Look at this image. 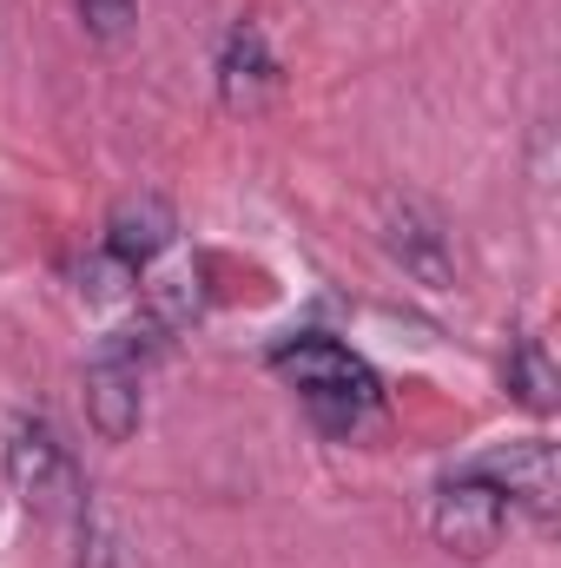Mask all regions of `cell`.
Segmentation results:
<instances>
[{
	"instance_id": "cell-1",
	"label": "cell",
	"mask_w": 561,
	"mask_h": 568,
	"mask_svg": "<svg viewBox=\"0 0 561 568\" xmlns=\"http://www.w3.org/2000/svg\"><path fill=\"white\" fill-rule=\"evenodd\" d=\"M272 371L297 384L304 410L317 417V429H330V436H350V429L384 404L377 371H370L357 351H344L337 337H317V331H304V337L278 344V351H272Z\"/></svg>"
},
{
	"instance_id": "cell-2",
	"label": "cell",
	"mask_w": 561,
	"mask_h": 568,
	"mask_svg": "<svg viewBox=\"0 0 561 568\" xmlns=\"http://www.w3.org/2000/svg\"><path fill=\"white\" fill-rule=\"evenodd\" d=\"M509 529V496L482 476V469H462L436 489V509H429V536L436 549L462 556V562H482Z\"/></svg>"
},
{
	"instance_id": "cell-3",
	"label": "cell",
	"mask_w": 561,
	"mask_h": 568,
	"mask_svg": "<svg viewBox=\"0 0 561 568\" xmlns=\"http://www.w3.org/2000/svg\"><path fill=\"white\" fill-rule=\"evenodd\" d=\"M0 469H7V489H13L27 509H60L67 496H80V469H73L60 429L47 424V417H13Z\"/></svg>"
},
{
	"instance_id": "cell-4",
	"label": "cell",
	"mask_w": 561,
	"mask_h": 568,
	"mask_svg": "<svg viewBox=\"0 0 561 568\" xmlns=\"http://www.w3.org/2000/svg\"><path fill=\"white\" fill-rule=\"evenodd\" d=\"M145 417V364L133 357L126 337H106L93 357H86V424L100 443H126L140 436Z\"/></svg>"
},
{
	"instance_id": "cell-5",
	"label": "cell",
	"mask_w": 561,
	"mask_h": 568,
	"mask_svg": "<svg viewBox=\"0 0 561 568\" xmlns=\"http://www.w3.org/2000/svg\"><path fill=\"white\" fill-rule=\"evenodd\" d=\"M384 245H390V258L404 265V278H417L422 291H449L456 284V252H449V232H442V219L417 205V199H390V212H384Z\"/></svg>"
},
{
	"instance_id": "cell-6",
	"label": "cell",
	"mask_w": 561,
	"mask_h": 568,
	"mask_svg": "<svg viewBox=\"0 0 561 568\" xmlns=\"http://www.w3.org/2000/svg\"><path fill=\"white\" fill-rule=\"evenodd\" d=\"M172 239H178L172 199H165V192H126V199L106 212V245H100V252H113V258L133 265V272H152V265L172 252Z\"/></svg>"
},
{
	"instance_id": "cell-7",
	"label": "cell",
	"mask_w": 561,
	"mask_h": 568,
	"mask_svg": "<svg viewBox=\"0 0 561 568\" xmlns=\"http://www.w3.org/2000/svg\"><path fill=\"white\" fill-rule=\"evenodd\" d=\"M509 503H522L529 516H555V496H561V463H555V443H542V436H522V443H509V449H489L482 463H476Z\"/></svg>"
},
{
	"instance_id": "cell-8",
	"label": "cell",
	"mask_w": 561,
	"mask_h": 568,
	"mask_svg": "<svg viewBox=\"0 0 561 568\" xmlns=\"http://www.w3.org/2000/svg\"><path fill=\"white\" fill-rule=\"evenodd\" d=\"M272 80H278V60H272L265 27H258V20H238V27L225 33V53H218V100H225L232 113H252V106L272 93Z\"/></svg>"
},
{
	"instance_id": "cell-9",
	"label": "cell",
	"mask_w": 561,
	"mask_h": 568,
	"mask_svg": "<svg viewBox=\"0 0 561 568\" xmlns=\"http://www.w3.org/2000/svg\"><path fill=\"white\" fill-rule=\"evenodd\" d=\"M509 397L522 404V410H536V417H549L561 404V377H555V357H549V344L536 337V331H522L516 344H509Z\"/></svg>"
},
{
	"instance_id": "cell-10",
	"label": "cell",
	"mask_w": 561,
	"mask_h": 568,
	"mask_svg": "<svg viewBox=\"0 0 561 568\" xmlns=\"http://www.w3.org/2000/svg\"><path fill=\"white\" fill-rule=\"evenodd\" d=\"M73 568H120V516L106 489H86V483H80V562Z\"/></svg>"
},
{
	"instance_id": "cell-11",
	"label": "cell",
	"mask_w": 561,
	"mask_h": 568,
	"mask_svg": "<svg viewBox=\"0 0 561 568\" xmlns=\"http://www.w3.org/2000/svg\"><path fill=\"white\" fill-rule=\"evenodd\" d=\"M80 7V27L93 33V40H126L133 33V20H140V0H73Z\"/></svg>"
},
{
	"instance_id": "cell-12",
	"label": "cell",
	"mask_w": 561,
	"mask_h": 568,
	"mask_svg": "<svg viewBox=\"0 0 561 568\" xmlns=\"http://www.w3.org/2000/svg\"><path fill=\"white\" fill-rule=\"evenodd\" d=\"M133 284H140V272H133V265H120L113 252H100V258H86V265H80V291H86L93 304H113V297H126Z\"/></svg>"
}]
</instances>
